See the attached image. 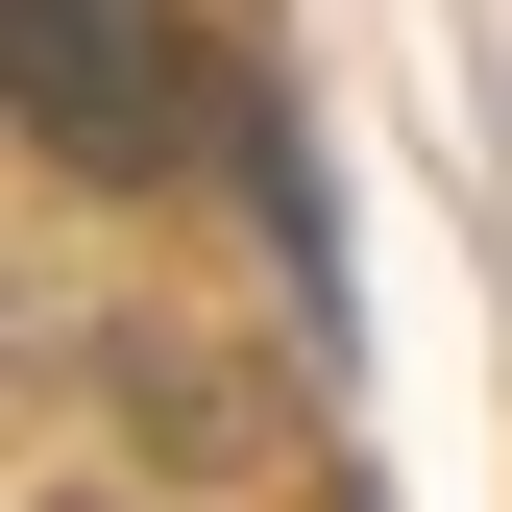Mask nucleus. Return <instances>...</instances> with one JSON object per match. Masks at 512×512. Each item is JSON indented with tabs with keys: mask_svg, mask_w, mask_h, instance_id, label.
<instances>
[{
	"mask_svg": "<svg viewBox=\"0 0 512 512\" xmlns=\"http://www.w3.org/2000/svg\"><path fill=\"white\" fill-rule=\"evenodd\" d=\"M171 122H196V74H171V0H25V147L98 171V196H147Z\"/></svg>",
	"mask_w": 512,
	"mask_h": 512,
	"instance_id": "1",
	"label": "nucleus"
}]
</instances>
